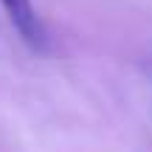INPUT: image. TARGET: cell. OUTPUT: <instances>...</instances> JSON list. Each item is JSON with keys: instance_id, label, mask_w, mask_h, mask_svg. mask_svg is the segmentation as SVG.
<instances>
[{"instance_id": "cell-1", "label": "cell", "mask_w": 152, "mask_h": 152, "mask_svg": "<svg viewBox=\"0 0 152 152\" xmlns=\"http://www.w3.org/2000/svg\"><path fill=\"white\" fill-rule=\"evenodd\" d=\"M0 6L6 9L11 26L20 31V37L26 39L31 48H42L45 45V28L37 17V9H34L31 0H0Z\"/></svg>"}]
</instances>
